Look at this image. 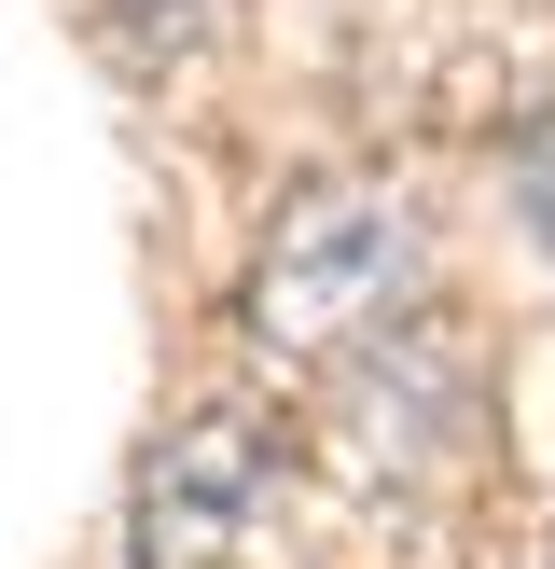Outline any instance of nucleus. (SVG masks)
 I'll use <instances>...</instances> for the list:
<instances>
[{"label":"nucleus","instance_id":"obj_1","mask_svg":"<svg viewBox=\"0 0 555 569\" xmlns=\"http://www.w3.org/2000/svg\"><path fill=\"white\" fill-rule=\"evenodd\" d=\"M403 292H416V209H403V194H305V209L264 237L250 333H264L278 361H333L347 333H375Z\"/></svg>","mask_w":555,"mask_h":569},{"label":"nucleus","instance_id":"obj_2","mask_svg":"<svg viewBox=\"0 0 555 569\" xmlns=\"http://www.w3.org/2000/svg\"><path fill=\"white\" fill-rule=\"evenodd\" d=\"M250 515H264V417H167V445L139 459V569H222Z\"/></svg>","mask_w":555,"mask_h":569},{"label":"nucleus","instance_id":"obj_3","mask_svg":"<svg viewBox=\"0 0 555 569\" xmlns=\"http://www.w3.org/2000/svg\"><path fill=\"white\" fill-rule=\"evenodd\" d=\"M111 42L139 56V70H167V56H194V28H209V0H98Z\"/></svg>","mask_w":555,"mask_h":569}]
</instances>
